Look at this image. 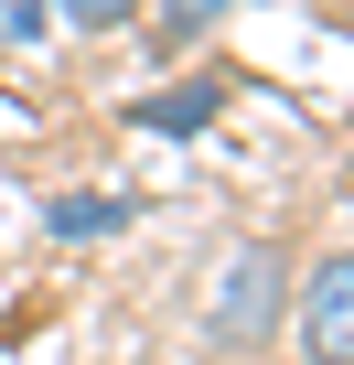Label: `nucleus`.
Listing matches in <instances>:
<instances>
[{
  "label": "nucleus",
  "instance_id": "1",
  "mask_svg": "<svg viewBox=\"0 0 354 365\" xmlns=\"http://www.w3.org/2000/svg\"><path fill=\"white\" fill-rule=\"evenodd\" d=\"M279 322L301 333V365H354V258L322 247V258H311V290H301Z\"/></svg>",
  "mask_w": 354,
  "mask_h": 365
},
{
  "label": "nucleus",
  "instance_id": "2",
  "mask_svg": "<svg viewBox=\"0 0 354 365\" xmlns=\"http://www.w3.org/2000/svg\"><path fill=\"white\" fill-rule=\"evenodd\" d=\"M279 301H290V258H279L269 237H247L236 269L215 279V344H258V333L279 322Z\"/></svg>",
  "mask_w": 354,
  "mask_h": 365
},
{
  "label": "nucleus",
  "instance_id": "3",
  "mask_svg": "<svg viewBox=\"0 0 354 365\" xmlns=\"http://www.w3.org/2000/svg\"><path fill=\"white\" fill-rule=\"evenodd\" d=\"M215 108H226V86H215V76H194V86L140 97V129H150V140H204V129H215Z\"/></svg>",
  "mask_w": 354,
  "mask_h": 365
},
{
  "label": "nucleus",
  "instance_id": "4",
  "mask_svg": "<svg viewBox=\"0 0 354 365\" xmlns=\"http://www.w3.org/2000/svg\"><path fill=\"white\" fill-rule=\"evenodd\" d=\"M129 215H140L129 194H54L43 205V237H118Z\"/></svg>",
  "mask_w": 354,
  "mask_h": 365
},
{
  "label": "nucleus",
  "instance_id": "5",
  "mask_svg": "<svg viewBox=\"0 0 354 365\" xmlns=\"http://www.w3.org/2000/svg\"><path fill=\"white\" fill-rule=\"evenodd\" d=\"M226 11H236V0H161V43H204Z\"/></svg>",
  "mask_w": 354,
  "mask_h": 365
},
{
  "label": "nucleus",
  "instance_id": "6",
  "mask_svg": "<svg viewBox=\"0 0 354 365\" xmlns=\"http://www.w3.org/2000/svg\"><path fill=\"white\" fill-rule=\"evenodd\" d=\"M43 11H65V22H86V33H108V22H129L140 0H43Z\"/></svg>",
  "mask_w": 354,
  "mask_h": 365
},
{
  "label": "nucleus",
  "instance_id": "7",
  "mask_svg": "<svg viewBox=\"0 0 354 365\" xmlns=\"http://www.w3.org/2000/svg\"><path fill=\"white\" fill-rule=\"evenodd\" d=\"M54 11H43V0H0V43H33Z\"/></svg>",
  "mask_w": 354,
  "mask_h": 365
}]
</instances>
